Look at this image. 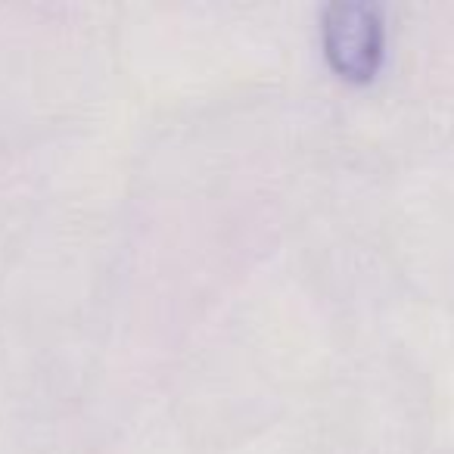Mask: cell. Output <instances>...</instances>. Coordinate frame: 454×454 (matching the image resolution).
I'll return each mask as SVG.
<instances>
[{
	"label": "cell",
	"instance_id": "cell-1",
	"mask_svg": "<svg viewBox=\"0 0 454 454\" xmlns=\"http://www.w3.org/2000/svg\"><path fill=\"white\" fill-rule=\"evenodd\" d=\"M327 59L348 82H371L383 59V22L371 4H333L324 13Z\"/></svg>",
	"mask_w": 454,
	"mask_h": 454
}]
</instances>
